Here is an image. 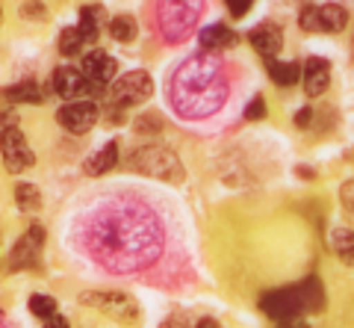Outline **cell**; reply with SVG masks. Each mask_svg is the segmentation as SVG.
I'll list each match as a JSON object with an SVG mask.
<instances>
[{"label":"cell","mask_w":354,"mask_h":328,"mask_svg":"<svg viewBox=\"0 0 354 328\" xmlns=\"http://www.w3.org/2000/svg\"><path fill=\"white\" fill-rule=\"evenodd\" d=\"M88 248L104 266L130 272L157 260L162 248V231L145 207L127 201L109 204L88 228Z\"/></svg>","instance_id":"cell-1"},{"label":"cell","mask_w":354,"mask_h":328,"mask_svg":"<svg viewBox=\"0 0 354 328\" xmlns=\"http://www.w3.org/2000/svg\"><path fill=\"white\" fill-rule=\"evenodd\" d=\"M171 107L183 118H207L227 101V83L209 53L186 60L171 78Z\"/></svg>","instance_id":"cell-2"},{"label":"cell","mask_w":354,"mask_h":328,"mask_svg":"<svg viewBox=\"0 0 354 328\" xmlns=\"http://www.w3.org/2000/svg\"><path fill=\"white\" fill-rule=\"evenodd\" d=\"M263 313H269L272 320H292V316L304 313V311H322L325 308V293L319 278H307L298 287H286V290H274L269 296H263L260 302Z\"/></svg>","instance_id":"cell-3"},{"label":"cell","mask_w":354,"mask_h":328,"mask_svg":"<svg viewBox=\"0 0 354 328\" xmlns=\"http://www.w3.org/2000/svg\"><path fill=\"white\" fill-rule=\"evenodd\" d=\"M133 169L148 174V178H157V181H169V183H180L186 174L180 166V157L174 151L162 148V145H145L133 154Z\"/></svg>","instance_id":"cell-4"},{"label":"cell","mask_w":354,"mask_h":328,"mask_svg":"<svg viewBox=\"0 0 354 328\" xmlns=\"http://www.w3.org/2000/svg\"><path fill=\"white\" fill-rule=\"evenodd\" d=\"M153 95V80L148 71H130L121 80H115L113 92H109V104L124 109V107H136L142 101H148Z\"/></svg>","instance_id":"cell-5"},{"label":"cell","mask_w":354,"mask_h":328,"mask_svg":"<svg viewBox=\"0 0 354 328\" xmlns=\"http://www.w3.org/2000/svg\"><path fill=\"white\" fill-rule=\"evenodd\" d=\"M0 154H3L6 169L12 172V174L27 172L32 163H36V154L30 151L27 139H24V134H21L18 127L6 130V134H0Z\"/></svg>","instance_id":"cell-6"},{"label":"cell","mask_w":354,"mask_h":328,"mask_svg":"<svg viewBox=\"0 0 354 328\" xmlns=\"http://www.w3.org/2000/svg\"><path fill=\"white\" fill-rule=\"evenodd\" d=\"M195 15H198V6H189V3H165L162 6V36L169 42H177V39H186V33L192 30L195 24Z\"/></svg>","instance_id":"cell-7"},{"label":"cell","mask_w":354,"mask_h":328,"mask_svg":"<svg viewBox=\"0 0 354 328\" xmlns=\"http://www.w3.org/2000/svg\"><path fill=\"white\" fill-rule=\"evenodd\" d=\"M57 122L65 130H71V134H88V130L97 125V107L88 101V98H83V101H71L57 113Z\"/></svg>","instance_id":"cell-8"},{"label":"cell","mask_w":354,"mask_h":328,"mask_svg":"<svg viewBox=\"0 0 354 328\" xmlns=\"http://www.w3.org/2000/svg\"><path fill=\"white\" fill-rule=\"evenodd\" d=\"M53 89L62 98H80V101L83 95H101V86H92L74 65H62V69L53 71Z\"/></svg>","instance_id":"cell-9"},{"label":"cell","mask_w":354,"mask_h":328,"mask_svg":"<svg viewBox=\"0 0 354 328\" xmlns=\"http://www.w3.org/2000/svg\"><path fill=\"white\" fill-rule=\"evenodd\" d=\"M115 69H118V62L115 57H109L106 51H92V53H86L83 57V78L92 83V86H104L115 78Z\"/></svg>","instance_id":"cell-10"},{"label":"cell","mask_w":354,"mask_h":328,"mask_svg":"<svg viewBox=\"0 0 354 328\" xmlns=\"http://www.w3.org/2000/svg\"><path fill=\"white\" fill-rule=\"evenodd\" d=\"M41 243H44V228H41V225H30L27 234L15 243L9 266H12V269H27V266H32V264H36V257H39Z\"/></svg>","instance_id":"cell-11"},{"label":"cell","mask_w":354,"mask_h":328,"mask_svg":"<svg viewBox=\"0 0 354 328\" xmlns=\"http://www.w3.org/2000/svg\"><path fill=\"white\" fill-rule=\"evenodd\" d=\"M301 78H304V92L310 98H319L330 86V62L325 57H310L301 69Z\"/></svg>","instance_id":"cell-12"},{"label":"cell","mask_w":354,"mask_h":328,"mask_svg":"<svg viewBox=\"0 0 354 328\" xmlns=\"http://www.w3.org/2000/svg\"><path fill=\"white\" fill-rule=\"evenodd\" d=\"M248 42L254 45L257 53L274 60L281 53V48H283V33H281V27H274V24H260V27H254L248 33Z\"/></svg>","instance_id":"cell-13"},{"label":"cell","mask_w":354,"mask_h":328,"mask_svg":"<svg viewBox=\"0 0 354 328\" xmlns=\"http://www.w3.org/2000/svg\"><path fill=\"white\" fill-rule=\"evenodd\" d=\"M348 24V12L339 3H316V33H339Z\"/></svg>","instance_id":"cell-14"},{"label":"cell","mask_w":354,"mask_h":328,"mask_svg":"<svg viewBox=\"0 0 354 328\" xmlns=\"http://www.w3.org/2000/svg\"><path fill=\"white\" fill-rule=\"evenodd\" d=\"M236 42V36L230 33L225 24H209L201 30V48L204 53H216V51H225Z\"/></svg>","instance_id":"cell-15"},{"label":"cell","mask_w":354,"mask_h":328,"mask_svg":"<svg viewBox=\"0 0 354 328\" xmlns=\"http://www.w3.org/2000/svg\"><path fill=\"white\" fill-rule=\"evenodd\" d=\"M86 302H101L97 308H104L109 313H115L121 316V320H127V316L136 313V304H133V299L127 296H118V293H106V296H97V293H88Z\"/></svg>","instance_id":"cell-16"},{"label":"cell","mask_w":354,"mask_h":328,"mask_svg":"<svg viewBox=\"0 0 354 328\" xmlns=\"http://www.w3.org/2000/svg\"><path fill=\"white\" fill-rule=\"evenodd\" d=\"M115 163H118V145H115V142H106L97 154H92L86 160V174H92V178H97V174H106L109 169L115 166Z\"/></svg>","instance_id":"cell-17"},{"label":"cell","mask_w":354,"mask_h":328,"mask_svg":"<svg viewBox=\"0 0 354 328\" xmlns=\"http://www.w3.org/2000/svg\"><path fill=\"white\" fill-rule=\"evenodd\" d=\"M266 71H269L272 83H278V86H295L298 80H301V65H298V62L269 60V65H266Z\"/></svg>","instance_id":"cell-18"},{"label":"cell","mask_w":354,"mask_h":328,"mask_svg":"<svg viewBox=\"0 0 354 328\" xmlns=\"http://www.w3.org/2000/svg\"><path fill=\"white\" fill-rule=\"evenodd\" d=\"M101 21H104V9L101 6H83L80 9V36H83V42L86 45H92V42L97 39V30H101Z\"/></svg>","instance_id":"cell-19"},{"label":"cell","mask_w":354,"mask_h":328,"mask_svg":"<svg viewBox=\"0 0 354 328\" xmlns=\"http://www.w3.org/2000/svg\"><path fill=\"white\" fill-rule=\"evenodd\" d=\"M3 101H9V104H39L41 95H39L36 80H24V83H15V86H9V89H3Z\"/></svg>","instance_id":"cell-20"},{"label":"cell","mask_w":354,"mask_h":328,"mask_svg":"<svg viewBox=\"0 0 354 328\" xmlns=\"http://www.w3.org/2000/svg\"><path fill=\"white\" fill-rule=\"evenodd\" d=\"M334 251L339 255L342 264L354 266V231H348V228H339V231H334Z\"/></svg>","instance_id":"cell-21"},{"label":"cell","mask_w":354,"mask_h":328,"mask_svg":"<svg viewBox=\"0 0 354 328\" xmlns=\"http://www.w3.org/2000/svg\"><path fill=\"white\" fill-rule=\"evenodd\" d=\"M15 201L24 213H36L41 207V192L32 187V183H18L15 187Z\"/></svg>","instance_id":"cell-22"},{"label":"cell","mask_w":354,"mask_h":328,"mask_svg":"<svg viewBox=\"0 0 354 328\" xmlns=\"http://www.w3.org/2000/svg\"><path fill=\"white\" fill-rule=\"evenodd\" d=\"M109 36H113L115 42H133L136 39V21H133L130 15H115L113 21H109Z\"/></svg>","instance_id":"cell-23"},{"label":"cell","mask_w":354,"mask_h":328,"mask_svg":"<svg viewBox=\"0 0 354 328\" xmlns=\"http://www.w3.org/2000/svg\"><path fill=\"white\" fill-rule=\"evenodd\" d=\"M83 36H80V30L77 27H68V30H62L59 33V53H65V57H77V53L83 51Z\"/></svg>","instance_id":"cell-24"},{"label":"cell","mask_w":354,"mask_h":328,"mask_svg":"<svg viewBox=\"0 0 354 328\" xmlns=\"http://www.w3.org/2000/svg\"><path fill=\"white\" fill-rule=\"evenodd\" d=\"M30 311L36 316H41V320H50V316H57V299L36 293V296H30Z\"/></svg>","instance_id":"cell-25"},{"label":"cell","mask_w":354,"mask_h":328,"mask_svg":"<svg viewBox=\"0 0 354 328\" xmlns=\"http://www.w3.org/2000/svg\"><path fill=\"white\" fill-rule=\"evenodd\" d=\"M263 116H266V101H263V98H254V101L245 107V118H251V122H260Z\"/></svg>","instance_id":"cell-26"},{"label":"cell","mask_w":354,"mask_h":328,"mask_svg":"<svg viewBox=\"0 0 354 328\" xmlns=\"http://www.w3.org/2000/svg\"><path fill=\"white\" fill-rule=\"evenodd\" d=\"M339 201H342V207H346L348 213H354V181L342 183V190H339Z\"/></svg>","instance_id":"cell-27"},{"label":"cell","mask_w":354,"mask_h":328,"mask_svg":"<svg viewBox=\"0 0 354 328\" xmlns=\"http://www.w3.org/2000/svg\"><path fill=\"white\" fill-rule=\"evenodd\" d=\"M18 127V116L15 109H0V134H6V130Z\"/></svg>","instance_id":"cell-28"},{"label":"cell","mask_w":354,"mask_h":328,"mask_svg":"<svg viewBox=\"0 0 354 328\" xmlns=\"http://www.w3.org/2000/svg\"><path fill=\"white\" fill-rule=\"evenodd\" d=\"M227 9H230V15L234 18H242V15L251 12V0H230Z\"/></svg>","instance_id":"cell-29"},{"label":"cell","mask_w":354,"mask_h":328,"mask_svg":"<svg viewBox=\"0 0 354 328\" xmlns=\"http://www.w3.org/2000/svg\"><path fill=\"white\" fill-rule=\"evenodd\" d=\"M292 122H295L298 127H307L310 122H313V109H310V107H301V109H298V113L292 116Z\"/></svg>","instance_id":"cell-30"},{"label":"cell","mask_w":354,"mask_h":328,"mask_svg":"<svg viewBox=\"0 0 354 328\" xmlns=\"http://www.w3.org/2000/svg\"><path fill=\"white\" fill-rule=\"evenodd\" d=\"M44 328H71V325H68V320H65V316H50V320L44 322Z\"/></svg>","instance_id":"cell-31"},{"label":"cell","mask_w":354,"mask_h":328,"mask_svg":"<svg viewBox=\"0 0 354 328\" xmlns=\"http://www.w3.org/2000/svg\"><path fill=\"white\" fill-rule=\"evenodd\" d=\"M24 12H27V15H44V6H32V3H27V6H24Z\"/></svg>","instance_id":"cell-32"},{"label":"cell","mask_w":354,"mask_h":328,"mask_svg":"<svg viewBox=\"0 0 354 328\" xmlns=\"http://www.w3.org/2000/svg\"><path fill=\"white\" fill-rule=\"evenodd\" d=\"M195 328H218V322H216V320H209V316H207V320H201Z\"/></svg>","instance_id":"cell-33"},{"label":"cell","mask_w":354,"mask_h":328,"mask_svg":"<svg viewBox=\"0 0 354 328\" xmlns=\"http://www.w3.org/2000/svg\"><path fill=\"white\" fill-rule=\"evenodd\" d=\"M0 21H3V9H0Z\"/></svg>","instance_id":"cell-34"},{"label":"cell","mask_w":354,"mask_h":328,"mask_svg":"<svg viewBox=\"0 0 354 328\" xmlns=\"http://www.w3.org/2000/svg\"><path fill=\"white\" fill-rule=\"evenodd\" d=\"M298 328H304V325H298Z\"/></svg>","instance_id":"cell-35"}]
</instances>
